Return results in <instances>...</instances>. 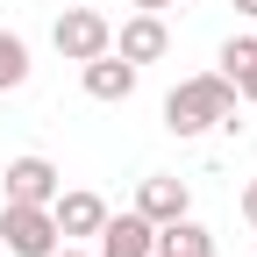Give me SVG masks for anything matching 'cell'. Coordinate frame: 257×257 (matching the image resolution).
<instances>
[{
	"instance_id": "6da1fadb",
	"label": "cell",
	"mask_w": 257,
	"mask_h": 257,
	"mask_svg": "<svg viewBox=\"0 0 257 257\" xmlns=\"http://www.w3.org/2000/svg\"><path fill=\"white\" fill-rule=\"evenodd\" d=\"M236 121V86L221 72H200V79H179L165 93V128L172 136H207V128Z\"/></svg>"
},
{
	"instance_id": "7a4b0ae2",
	"label": "cell",
	"mask_w": 257,
	"mask_h": 257,
	"mask_svg": "<svg viewBox=\"0 0 257 257\" xmlns=\"http://www.w3.org/2000/svg\"><path fill=\"white\" fill-rule=\"evenodd\" d=\"M0 236H8V257H50L64 243L50 207H36V200H0Z\"/></svg>"
},
{
	"instance_id": "3957f363",
	"label": "cell",
	"mask_w": 257,
	"mask_h": 257,
	"mask_svg": "<svg viewBox=\"0 0 257 257\" xmlns=\"http://www.w3.org/2000/svg\"><path fill=\"white\" fill-rule=\"evenodd\" d=\"M50 43H57V57L86 64V57H100V50L114 43V22H107L100 8H64V15H57V29H50Z\"/></svg>"
},
{
	"instance_id": "277c9868",
	"label": "cell",
	"mask_w": 257,
	"mask_h": 257,
	"mask_svg": "<svg viewBox=\"0 0 257 257\" xmlns=\"http://www.w3.org/2000/svg\"><path fill=\"white\" fill-rule=\"evenodd\" d=\"M107 50H121L128 64H157V57L172 50V29H165V15H150V8H136V15H128V22L114 29V43H107Z\"/></svg>"
},
{
	"instance_id": "5b68a950",
	"label": "cell",
	"mask_w": 257,
	"mask_h": 257,
	"mask_svg": "<svg viewBox=\"0 0 257 257\" xmlns=\"http://www.w3.org/2000/svg\"><path fill=\"white\" fill-rule=\"evenodd\" d=\"M57 193H64V172L50 165V157H36V150L8 157V200H36V207H50Z\"/></svg>"
},
{
	"instance_id": "8992f818",
	"label": "cell",
	"mask_w": 257,
	"mask_h": 257,
	"mask_svg": "<svg viewBox=\"0 0 257 257\" xmlns=\"http://www.w3.org/2000/svg\"><path fill=\"white\" fill-rule=\"evenodd\" d=\"M79 86L93 93V100H128V93H136V64H128L121 50H100V57L79 64Z\"/></svg>"
},
{
	"instance_id": "52a82bcc",
	"label": "cell",
	"mask_w": 257,
	"mask_h": 257,
	"mask_svg": "<svg viewBox=\"0 0 257 257\" xmlns=\"http://www.w3.org/2000/svg\"><path fill=\"white\" fill-rule=\"evenodd\" d=\"M136 214L150 221V229H165V221H179V214H193V193H186V179H143L136 186Z\"/></svg>"
},
{
	"instance_id": "ba28073f",
	"label": "cell",
	"mask_w": 257,
	"mask_h": 257,
	"mask_svg": "<svg viewBox=\"0 0 257 257\" xmlns=\"http://www.w3.org/2000/svg\"><path fill=\"white\" fill-rule=\"evenodd\" d=\"M50 221H57V236L64 243H72V236H100V221H107V200H100V193H57V200H50Z\"/></svg>"
},
{
	"instance_id": "9c48e42d",
	"label": "cell",
	"mask_w": 257,
	"mask_h": 257,
	"mask_svg": "<svg viewBox=\"0 0 257 257\" xmlns=\"http://www.w3.org/2000/svg\"><path fill=\"white\" fill-rule=\"evenodd\" d=\"M150 250H157V229H150L136 207L100 221V257H150Z\"/></svg>"
},
{
	"instance_id": "30bf717a",
	"label": "cell",
	"mask_w": 257,
	"mask_h": 257,
	"mask_svg": "<svg viewBox=\"0 0 257 257\" xmlns=\"http://www.w3.org/2000/svg\"><path fill=\"white\" fill-rule=\"evenodd\" d=\"M150 257H214V236H207L193 214H179V221L157 229V250H150Z\"/></svg>"
},
{
	"instance_id": "8fae6325",
	"label": "cell",
	"mask_w": 257,
	"mask_h": 257,
	"mask_svg": "<svg viewBox=\"0 0 257 257\" xmlns=\"http://www.w3.org/2000/svg\"><path fill=\"white\" fill-rule=\"evenodd\" d=\"M29 86V43L15 36V29H0V93Z\"/></svg>"
},
{
	"instance_id": "7c38bea8",
	"label": "cell",
	"mask_w": 257,
	"mask_h": 257,
	"mask_svg": "<svg viewBox=\"0 0 257 257\" xmlns=\"http://www.w3.org/2000/svg\"><path fill=\"white\" fill-rule=\"evenodd\" d=\"M229 86H236V100H250V107H257V57H250V64H243V72H236V79H229Z\"/></svg>"
},
{
	"instance_id": "4fadbf2b",
	"label": "cell",
	"mask_w": 257,
	"mask_h": 257,
	"mask_svg": "<svg viewBox=\"0 0 257 257\" xmlns=\"http://www.w3.org/2000/svg\"><path fill=\"white\" fill-rule=\"evenodd\" d=\"M243 221H250V229H257V179L243 186Z\"/></svg>"
},
{
	"instance_id": "5bb4252c",
	"label": "cell",
	"mask_w": 257,
	"mask_h": 257,
	"mask_svg": "<svg viewBox=\"0 0 257 257\" xmlns=\"http://www.w3.org/2000/svg\"><path fill=\"white\" fill-rule=\"evenodd\" d=\"M136 8H150V15H165V8H179V0H136Z\"/></svg>"
},
{
	"instance_id": "9a60e30c",
	"label": "cell",
	"mask_w": 257,
	"mask_h": 257,
	"mask_svg": "<svg viewBox=\"0 0 257 257\" xmlns=\"http://www.w3.org/2000/svg\"><path fill=\"white\" fill-rule=\"evenodd\" d=\"M229 8H236V15H250V22H257V0H229Z\"/></svg>"
},
{
	"instance_id": "2e32d148",
	"label": "cell",
	"mask_w": 257,
	"mask_h": 257,
	"mask_svg": "<svg viewBox=\"0 0 257 257\" xmlns=\"http://www.w3.org/2000/svg\"><path fill=\"white\" fill-rule=\"evenodd\" d=\"M50 257H86V250H72V243H57V250H50Z\"/></svg>"
}]
</instances>
